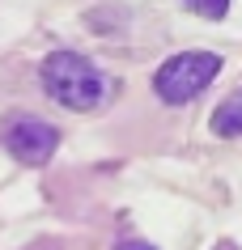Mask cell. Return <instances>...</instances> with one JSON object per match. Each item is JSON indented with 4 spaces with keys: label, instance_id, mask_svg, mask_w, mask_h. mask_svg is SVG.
Listing matches in <instances>:
<instances>
[{
    "label": "cell",
    "instance_id": "3",
    "mask_svg": "<svg viewBox=\"0 0 242 250\" xmlns=\"http://www.w3.org/2000/svg\"><path fill=\"white\" fill-rule=\"evenodd\" d=\"M0 140L22 166H43L60 145V132L39 115H9L0 123Z\"/></svg>",
    "mask_w": 242,
    "mask_h": 250
},
{
    "label": "cell",
    "instance_id": "6",
    "mask_svg": "<svg viewBox=\"0 0 242 250\" xmlns=\"http://www.w3.org/2000/svg\"><path fill=\"white\" fill-rule=\"evenodd\" d=\"M115 250H157V246H149V242H140V237H128V242H119Z\"/></svg>",
    "mask_w": 242,
    "mask_h": 250
},
{
    "label": "cell",
    "instance_id": "4",
    "mask_svg": "<svg viewBox=\"0 0 242 250\" xmlns=\"http://www.w3.org/2000/svg\"><path fill=\"white\" fill-rule=\"evenodd\" d=\"M213 136H225V140L242 136V89H234L225 102L213 110Z\"/></svg>",
    "mask_w": 242,
    "mask_h": 250
},
{
    "label": "cell",
    "instance_id": "2",
    "mask_svg": "<svg viewBox=\"0 0 242 250\" xmlns=\"http://www.w3.org/2000/svg\"><path fill=\"white\" fill-rule=\"evenodd\" d=\"M221 72V55L213 51H178L153 72V89L161 102H191L196 93H204Z\"/></svg>",
    "mask_w": 242,
    "mask_h": 250
},
{
    "label": "cell",
    "instance_id": "1",
    "mask_svg": "<svg viewBox=\"0 0 242 250\" xmlns=\"http://www.w3.org/2000/svg\"><path fill=\"white\" fill-rule=\"evenodd\" d=\"M39 77H43V89L68 110H94L107 102V89H110L107 77L77 51H51L43 60Z\"/></svg>",
    "mask_w": 242,
    "mask_h": 250
},
{
    "label": "cell",
    "instance_id": "7",
    "mask_svg": "<svg viewBox=\"0 0 242 250\" xmlns=\"http://www.w3.org/2000/svg\"><path fill=\"white\" fill-rule=\"evenodd\" d=\"M217 250H238V246H234V242H221V246H217Z\"/></svg>",
    "mask_w": 242,
    "mask_h": 250
},
{
    "label": "cell",
    "instance_id": "5",
    "mask_svg": "<svg viewBox=\"0 0 242 250\" xmlns=\"http://www.w3.org/2000/svg\"><path fill=\"white\" fill-rule=\"evenodd\" d=\"M191 13H200V17H208V21H217V17H225V9H229V0H183Z\"/></svg>",
    "mask_w": 242,
    "mask_h": 250
}]
</instances>
